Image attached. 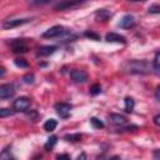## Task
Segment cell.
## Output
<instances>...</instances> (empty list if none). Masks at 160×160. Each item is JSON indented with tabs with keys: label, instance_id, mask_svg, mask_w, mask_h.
I'll return each mask as SVG.
<instances>
[{
	"label": "cell",
	"instance_id": "1",
	"mask_svg": "<svg viewBox=\"0 0 160 160\" xmlns=\"http://www.w3.org/2000/svg\"><path fill=\"white\" fill-rule=\"evenodd\" d=\"M125 70L130 74H150L152 70H155L152 64H149L145 60H131L126 62Z\"/></svg>",
	"mask_w": 160,
	"mask_h": 160
},
{
	"label": "cell",
	"instance_id": "2",
	"mask_svg": "<svg viewBox=\"0 0 160 160\" xmlns=\"http://www.w3.org/2000/svg\"><path fill=\"white\" fill-rule=\"evenodd\" d=\"M88 0H62L60 2H58L54 9L56 11H64V10H71V9H75L80 5H82L84 2H86Z\"/></svg>",
	"mask_w": 160,
	"mask_h": 160
},
{
	"label": "cell",
	"instance_id": "3",
	"mask_svg": "<svg viewBox=\"0 0 160 160\" xmlns=\"http://www.w3.org/2000/svg\"><path fill=\"white\" fill-rule=\"evenodd\" d=\"M30 104H31V101L28 96H20L16 100H14L12 109L15 111H26L30 108Z\"/></svg>",
	"mask_w": 160,
	"mask_h": 160
},
{
	"label": "cell",
	"instance_id": "4",
	"mask_svg": "<svg viewBox=\"0 0 160 160\" xmlns=\"http://www.w3.org/2000/svg\"><path fill=\"white\" fill-rule=\"evenodd\" d=\"M68 30L62 26V25H55L50 29H48L45 32H42V38H58V36H61L64 34H66Z\"/></svg>",
	"mask_w": 160,
	"mask_h": 160
},
{
	"label": "cell",
	"instance_id": "5",
	"mask_svg": "<svg viewBox=\"0 0 160 160\" xmlns=\"http://www.w3.org/2000/svg\"><path fill=\"white\" fill-rule=\"evenodd\" d=\"M15 94V86L12 84H2L0 86V99L6 100L12 98Z\"/></svg>",
	"mask_w": 160,
	"mask_h": 160
},
{
	"label": "cell",
	"instance_id": "6",
	"mask_svg": "<svg viewBox=\"0 0 160 160\" xmlns=\"http://www.w3.org/2000/svg\"><path fill=\"white\" fill-rule=\"evenodd\" d=\"M70 76H71V80L74 82H76V84H84L88 80V74L84 70H79V69L71 70Z\"/></svg>",
	"mask_w": 160,
	"mask_h": 160
},
{
	"label": "cell",
	"instance_id": "7",
	"mask_svg": "<svg viewBox=\"0 0 160 160\" xmlns=\"http://www.w3.org/2000/svg\"><path fill=\"white\" fill-rule=\"evenodd\" d=\"M55 110L58 112V115L62 119H66L70 116V111H71V105L66 104V102H59L55 105Z\"/></svg>",
	"mask_w": 160,
	"mask_h": 160
},
{
	"label": "cell",
	"instance_id": "8",
	"mask_svg": "<svg viewBox=\"0 0 160 160\" xmlns=\"http://www.w3.org/2000/svg\"><path fill=\"white\" fill-rule=\"evenodd\" d=\"M29 21H30V19H11V20H5L4 24H2V28L4 29H12V28L24 25V24H26Z\"/></svg>",
	"mask_w": 160,
	"mask_h": 160
},
{
	"label": "cell",
	"instance_id": "9",
	"mask_svg": "<svg viewBox=\"0 0 160 160\" xmlns=\"http://www.w3.org/2000/svg\"><path fill=\"white\" fill-rule=\"evenodd\" d=\"M119 26L122 29H130L135 26V18L132 15H124L119 22Z\"/></svg>",
	"mask_w": 160,
	"mask_h": 160
},
{
	"label": "cell",
	"instance_id": "10",
	"mask_svg": "<svg viewBox=\"0 0 160 160\" xmlns=\"http://www.w3.org/2000/svg\"><path fill=\"white\" fill-rule=\"evenodd\" d=\"M11 48H12V51L16 52V54H19V52L21 54V52H26L28 51V46L25 45L22 39H18V40L11 41Z\"/></svg>",
	"mask_w": 160,
	"mask_h": 160
},
{
	"label": "cell",
	"instance_id": "11",
	"mask_svg": "<svg viewBox=\"0 0 160 160\" xmlns=\"http://www.w3.org/2000/svg\"><path fill=\"white\" fill-rule=\"evenodd\" d=\"M105 40L108 42H121V44H125L126 42V39L125 36L120 35V34H116V32H108L105 35Z\"/></svg>",
	"mask_w": 160,
	"mask_h": 160
},
{
	"label": "cell",
	"instance_id": "12",
	"mask_svg": "<svg viewBox=\"0 0 160 160\" xmlns=\"http://www.w3.org/2000/svg\"><path fill=\"white\" fill-rule=\"evenodd\" d=\"M109 121L111 122V124H114V125H125L126 124V118L125 116H122V115H120V114H110L109 115Z\"/></svg>",
	"mask_w": 160,
	"mask_h": 160
},
{
	"label": "cell",
	"instance_id": "13",
	"mask_svg": "<svg viewBox=\"0 0 160 160\" xmlns=\"http://www.w3.org/2000/svg\"><path fill=\"white\" fill-rule=\"evenodd\" d=\"M55 50H56V46H54V45H45V46L39 48L38 55L39 56H49V55L54 54Z\"/></svg>",
	"mask_w": 160,
	"mask_h": 160
},
{
	"label": "cell",
	"instance_id": "14",
	"mask_svg": "<svg viewBox=\"0 0 160 160\" xmlns=\"http://www.w3.org/2000/svg\"><path fill=\"white\" fill-rule=\"evenodd\" d=\"M95 18L99 20V21H106L111 18V12L106 9H99L96 12H95Z\"/></svg>",
	"mask_w": 160,
	"mask_h": 160
},
{
	"label": "cell",
	"instance_id": "15",
	"mask_svg": "<svg viewBox=\"0 0 160 160\" xmlns=\"http://www.w3.org/2000/svg\"><path fill=\"white\" fill-rule=\"evenodd\" d=\"M56 126H58V121H56L55 119H49V120H46L45 124H44V130L50 132V131H54Z\"/></svg>",
	"mask_w": 160,
	"mask_h": 160
},
{
	"label": "cell",
	"instance_id": "16",
	"mask_svg": "<svg viewBox=\"0 0 160 160\" xmlns=\"http://www.w3.org/2000/svg\"><path fill=\"white\" fill-rule=\"evenodd\" d=\"M56 142H58V136H56V135L50 136V138L48 139V141L45 142V145H44L45 150H46V151H50V150L55 146V144H56Z\"/></svg>",
	"mask_w": 160,
	"mask_h": 160
},
{
	"label": "cell",
	"instance_id": "17",
	"mask_svg": "<svg viewBox=\"0 0 160 160\" xmlns=\"http://www.w3.org/2000/svg\"><path fill=\"white\" fill-rule=\"evenodd\" d=\"M134 106H135L134 99L130 98V96L125 98V111H126V112H131V111L134 110Z\"/></svg>",
	"mask_w": 160,
	"mask_h": 160
},
{
	"label": "cell",
	"instance_id": "18",
	"mask_svg": "<svg viewBox=\"0 0 160 160\" xmlns=\"http://www.w3.org/2000/svg\"><path fill=\"white\" fill-rule=\"evenodd\" d=\"M81 138H82V135L79 134V132H76V134H68V135L64 136V139H65L66 141H71V142H76V141H79Z\"/></svg>",
	"mask_w": 160,
	"mask_h": 160
},
{
	"label": "cell",
	"instance_id": "19",
	"mask_svg": "<svg viewBox=\"0 0 160 160\" xmlns=\"http://www.w3.org/2000/svg\"><path fill=\"white\" fill-rule=\"evenodd\" d=\"M14 64H15L18 68H28V66H29V62H28L25 59H22V58L15 59V60H14Z\"/></svg>",
	"mask_w": 160,
	"mask_h": 160
},
{
	"label": "cell",
	"instance_id": "20",
	"mask_svg": "<svg viewBox=\"0 0 160 160\" xmlns=\"http://www.w3.org/2000/svg\"><path fill=\"white\" fill-rule=\"evenodd\" d=\"M90 122H91V125H92L94 128H96V129H102V128H104V122H102L101 120H99L98 118H91V119H90Z\"/></svg>",
	"mask_w": 160,
	"mask_h": 160
},
{
	"label": "cell",
	"instance_id": "21",
	"mask_svg": "<svg viewBox=\"0 0 160 160\" xmlns=\"http://www.w3.org/2000/svg\"><path fill=\"white\" fill-rule=\"evenodd\" d=\"M15 112V110L12 111V110H10V109H0V118H6V116H10V115H12Z\"/></svg>",
	"mask_w": 160,
	"mask_h": 160
},
{
	"label": "cell",
	"instance_id": "22",
	"mask_svg": "<svg viewBox=\"0 0 160 160\" xmlns=\"http://www.w3.org/2000/svg\"><path fill=\"white\" fill-rule=\"evenodd\" d=\"M84 35H85L86 38L92 39V40H99V39H100V35H99V34H96V32H94V31H85V32H84Z\"/></svg>",
	"mask_w": 160,
	"mask_h": 160
},
{
	"label": "cell",
	"instance_id": "23",
	"mask_svg": "<svg viewBox=\"0 0 160 160\" xmlns=\"http://www.w3.org/2000/svg\"><path fill=\"white\" fill-rule=\"evenodd\" d=\"M100 92H101V86L99 84H95V85L91 86V89H90V94L91 95H98Z\"/></svg>",
	"mask_w": 160,
	"mask_h": 160
},
{
	"label": "cell",
	"instance_id": "24",
	"mask_svg": "<svg viewBox=\"0 0 160 160\" xmlns=\"http://www.w3.org/2000/svg\"><path fill=\"white\" fill-rule=\"evenodd\" d=\"M148 11H149L150 14H160V5H158V4L151 5V6H149Z\"/></svg>",
	"mask_w": 160,
	"mask_h": 160
},
{
	"label": "cell",
	"instance_id": "25",
	"mask_svg": "<svg viewBox=\"0 0 160 160\" xmlns=\"http://www.w3.org/2000/svg\"><path fill=\"white\" fill-rule=\"evenodd\" d=\"M22 81L25 84H32L34 82V75L32 74H26L22 76Z\"/></svg>",
	"mask_w": 160,
	"mask_h": 160
},
{
	"label": "cell",
	"instance_id": "26",
	"mask_svg": "<svg viewBox=\"0 0 160 160\" xmlns=\"http://www.w3.org/2000/svg\"><path fill=\"white\" fill-rule=\"evenodd\" d=\"M155 70H160V52H158L155 55V59H154V62H152Z\"/></svg>",
	"mask_w": 160,
	"mask_h": 160
},
{
	"label": "cell",
	"instance_id": "27",
	"mask_svg": "<svg viewBox=\"0 0 160 160\" xmlns=\"http://www.w3.org/2000/svg\"><path fill=\"white\" fill-rule=\"evenodd\" d=\"M155 98H156V100L158 101H160V85L156 88V90H155Z\"/></svg>",
	"mask_w": 160,
	"mask_h": 160
},
{
	"label": "cell",
	"instance_id": "28",
	"mask_svg": "<svg viewBox=\"0 0 160 160\" xmlns=\"http://www.w3.org/2000/svg\"><path fill=\"white\" fill-rule=\"evenodd\" d=\"M152 156H154L155 159H160V149H156V150H154V152H152Z\"/></svg>",
	"mask_w": 160,
	"mask_h": 160
},
{
	"label": "cell",
	"instance_id": "29",
	"mask_svg": "<svg viewBox=\"0 0 160 160\" xmlns=\"http://www.w3.org/2000/svg\"><path fill=\"white\" fill-rule=\"evenodd\" d=\"M154 124L158 125V126H160V115H156V116L154 118Z\"/></svg>",
	"mask_w": 160,
	"mask_h": 160
},
{
	"label": "cell",
	"instance_id": "30",
	"mask_svg": "<svg viewBox=\"0 0 160 160\" xmlns=\"http://www.w3.org/2000/svg\"><path fill=\"white\" fill-rule=\"evenodd\" d=\"M49 1H51V0H34L35 4H45V2H49Z\"/></svg>",
	"mask_w": 160,
	"mask_h": 160
},
{
	"label": "cell",
	"instance_id": "31",
	"mask_svg": "<svg viewBox=\"0 0 160 160\" xmlns=\"http://www.w3.org/2000/svg\"><path fill=\"white\" fill-rule=\"evenodd\" d=\"M56 158H58V159H61V158H66V159H69L70 156H69V155H66V154H60V155H58Z\"/></svg>",
	"mask_w": 160,
	"mask_h": 160
},
{
	"label": "cell",
	"instance_id": "32",
	"mask_svg": "<svg viewBox=\"0 0 160 160\" xmlns=\"http://www.w3.org/2000/svg\"><path fill=\"white\" fill-rule=\"evenodd\" d=\"M4 74H5V69H4V68H1V74H0V76L2 78V76H4Z\"/></svg>",
	"mask_w": 160,
	"mask_h": 160
},
{
	"label": "cell",
	"instance_id": "33",
	"mask_svg": "<svg viewBox=\"0 0 160 160\" xmlns=\"http://www.w3.org/2000/svg\"><path fill=\"white\" fill-rule=\"evenodd\" d=\"M131 1H134V2H138V1H145V0H131Z\"/></svg>",
	"mask_w": 160,
	"mask_h": 160
}]
</instances>
